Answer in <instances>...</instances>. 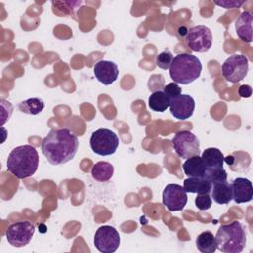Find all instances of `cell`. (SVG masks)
I'll list each match as a JSON object with an SVG mask.
<instances>
[{
    "mask_svg": "<svg viewBox=\"0 0 253 253\" xmlns=\"http://www.w3.org/2000/svg\"><path fill=\"white\" fill-rule=\"evenodd\" d=\"M79 142L76 134L68 128L51 129L42 139V152L52 165L64 164L75 156Z\"/></svg>",
    "mask_w": 253,
    "mask_h": 253,
    "instance_id": "1",
    "label": "cell"
},
{
    "mask_svg": "<svg viewBox=\"0 0 253 253\" xmlns=\"http://www.w3.org/2000/svg\"><path fill=\"white\" fill-rule=\"evenodd\" d=\"M39 166V154L30 144L15 147L8 155L7 170L18 179H25L35 174Z\"/></svg>",
    "mask_w": 253,
    "mask_h": 253,
    "instance_id": "2",
    "label": "cell"
},
{
    "mask_svg": "<svg viewBox=\"0 0 253 253\" xmlns=\"http://www.w3.org/2000/svg\"><path fill=\"white\" fill-rule=\"evenodd\" d=\"M202 72L200 59L190 53L177 54L169 68L171 79L177 84L187 85L197 80Z\"/></svg>",
    "mask_w": 253,
    "mask_h": 253,
    "instance_id": "3",
    "label": "cell"
},
{
    "mask_svg": "<svg viewBox=\"0 0 253 253\" xmlns=\"http://www.w3.org/2000/svg\"><path fill=\"white\" fill-rule=\"evenodd\" d=\"M214 237L216 248L224 253H239L246 245L245 228L237 220L220 225Z\"/></svg>",
    "mask_w": 253,
    "mask_h": 253,
    "instance_id": "4",
    "label": "cell"
},
{
    "mask_svg": "<svg viewBox=\"0 0 253 253\" xmlns=\"http://www.w3.org/2000/svg\"><path fill=\"white\" fill-rule=\"evenodd\" d=\"M120 139L118 135L108 128H99L95 130L90 137L91 149L98 155H112L118 149Z\"/></svg>",
    "mask_w": 253,
    "mask_h": 253,
    "instance_id": "5",
    "label": "cell"
},
{
    "mask_svg": "<svg viewBox=\"0 0 253 253\" xmlns=\"http://www.w3.org/2000/svg\"><path fill=\"white\" fill-rule=\"evenodd\" d=\"M248 67V58L245 55L232 54L222 63L221 73L226 81L237 83L245 78Z\"/></svg>",
    "mask_w": 253,
    "mask_h": 253,
    "instance_id": "6",
    "label": "cell"
},
{
    "mask_svg": "<svg viewBox=\"0 0 253 253\" xmlns=\"http://www.w3.org/2000/svg\"><path fill=\"white\" fill-rule=\"evenodd\" d=\"M172 145L177 155L184 159L200 154V141L190 130L177 132L172 139Z\"/></svg>",
    "mask_w": 253,
    "mask_h": 253,
    "instance_id": "7",
    "label": "cell"
},
{
    "mask_svg": "<svg viewBox=\"0 0 253 253\" xmlns=\"http://www.w3.org/2000/svg\"><path fill=\"white\" fill-rule=\"evenodd\" d=\"M35 225L29 220L14 222L6 229L7 241L14 247H24L30 243L35 233Z\"/></svg>",
    "mask_w": 253,
    "mask_h": 253,
    "instance_id": "8",
    "label": "cell"
},
{
    "mask_svg": "<svg viewBox=\"0 0 253 253\" xmlns=\"http://www.w3.org/2000/svg\"><path fill=\"white\" fill-rule=\"evenodd\" d=\"M186 42L193 51L207 52L212 44L211 31L204 25L194 26L188 30Z\"/></svg>",
    "mask_w": 253,
    "mask_h": 253,
    "instance_id": "9",
    "label": "cell"
},
{
    "mask_svg": "<svg viewBox=\"0 0 253 253\" xmlns=\"http://www.w3.org/2000/svg\"><path fill=\"white\" fill-rule=\"evenodd\" d=\"M120 242V234L113 226L103 225L95 232L94 245L100 252L113 253L118 249Z\"/></svg>",
    "mask_w": 253,
    "mask_h": 253,
    "instance_id": "10",
    "label": "cell"
},
{
    "mask_svg": "<svg viewBox=\"0 0 253 253\" xmlns=\"http://www.w3.org/2000/svg\"><path fill=\"white\" fill-rule=\"evenodd\" d=\"M162 202L170 211H182L187 202V192L181 185L168 184L162 193Z\"/></svg>",
    "mask_w": 253,
    "mask_h": 253,
    "instance_id": "11",
    "label": "cell"
},
{
    "mask_svg": "<svg viewBox=\"0 0 253 253\" xmlns=\"http://www.w3.org/2000/svg\"><path fill=\"white\" fill-rule=\"evenodd\" d=\"M172 116L177 120H187L193 116L195 110V101L190 95L181 94L169 103Z\"/></svg>",
    "mask_w": 253,
    "mask_h": 253,
    "instance_id": "12",
    "label": "cell"
},
{
    "mask_svg": "<svg viewBox=\"0 0 253 253\" xmlns=\"http://www.w3.org/2000/svg\"><path fill=\"white\" fill-rule=\"evenodd\" d=\"M95 77L104 85L113 84L119 76L118 65L110 60H99L93 68Z\"/></svg>",
    "mask_w": 253,
    "mask_h": 253,
    "instance_id": "13",
    "label": "cell"
},
{
    "mask_svg": "<svg viewBox=\"0 0 253 253\" xmlns=\"http://www.w3.org/2000/svg\"><path fill=\"white\" fill-rule=\"evenodd\" d=\"M231 185L232 200L237 204L248 203L253 198V187L250 180L246 178H235Z\"/></svg>",
    "mask_w": 253,
    "mask_h": 253,
    "instance_id": "14",
    "label": "cell"
},
{
    "mask_svg": "<svg viewBox=\"0 0 253 253\" xmlns=\"http://www.w3.org/2000/svg\"><path fill=\"white\" fill-rule=\"evenodd\" d=\"M252 22L253 14L248 11L242 12L235 20V30L238 38L250 43L252 42Z\"/></svg>",
    "mask_w": 253,
    "mask_h": 253,
    "instance_id": "15",
    "label": "cell"
},
{
    "mask_svg": "<svg viewBox=\"0 0 253 253\" xmlns=\"http://www.w3.org/2000/svg\"><path fill=\"white\" fill-rule=\"evenodd\" d=\"M211 197L218 205H226L232 200L231 185L227 181L211 184Z\"/></svg>",
    "mask_w": 253,
    "mask_h": 253,
    "instance_id": "16",
    "label": "cell"
},
{
    "mask_svg": "<svg viewBox=\"0 0 253 253\" xmlns=\"http://www.w3.org/2000/svg\"><path fill=\"white\" fill-rule=\"evenodd\" d=\"M184 190L187 193L197 194H211V183L206 177H189L184 180Z\"/></svg>",
    "mask_w": 253,
    "mask_h": 253,
    "instance_id": "17",
    "label": "cell"
},
{
    "mask_svg": "<svg viewBox=\"0 0 253 253\" xmlns=\"http://www.w3.org/2000/svg\"><path fill=\"white\" fill-rule=\"evenodd\" d=\"M202 159L206 166V170L217 169L223 167L224 156L222 152L215 147H209L202 153Z\"/></svg>",
    "mask_w": 253,
    "mask_h": 253,
    "instance_id": "18",
    "label": "cell"
},
{
    "mask_svg": "<svg viewBox=\"0 0 253 253\" xmlns=\"http://www.w3.org/2000/svg\"><path fill=\"white\" fill-rule=\"evenodd\" d=\"M184 173L189 177H204L206 174V166L200 155L192 156L182 165Z\"/></svg>",
    "mask_w": 253,
    "mask_h": 253,
    "instance_id": "19",
    "label": "cell"
},
{
    "mask_svg": "<svg viewBox=\"0 0 253 253\" xmlns=\"http://www.w3.org/2000/svg\"><path fill=\"white\" fill-rule=\"evenodd\" d=\"M91 175L98 182L109 181L114 175V166L109 162L99 161L92 167Z\"/></svg>",
    "mask_w": 253,
    "mask_h": 253,
    "instance_id": "20",
    "label": "cell"
},
{
    "mask_svg": "<svg viewBox=\"0 0 253 253\" xmlns=\"http://www.w3.org/2000/svg\"><path fill=\"white\" fill-rule=\"evenodd\" d=\"M196 245L198 250L202 253H213L216 248V240L213 234L207 230L198 235L196 239Z\"/></svg>",
    "mask_w": 253,
    "mask_h": 253,
    "instance_id": "21",
    "label": "cell"
},
{
    "mask_svg": "<svg viewBox=\"0 0 253 253\" xmlns=\"http://www.w3.org/2000/svg\"><path fill=\"white\" fill-rule=\"evenodd\" d=\"M169 99L165 96L163 91H154L148 98V107L155 112H164L169 108Z\"/></svg>",
    "mask_w": 253,
    "mask_h": 253,
    "instance_id": "22",
    "label": "cell"
},
{
    "mask_svg": "<svg viewBox=\"0 0 253 253\" xmlns=\"http://www.w3.org/2000/svg\"><path fill=\"white\" fill-rule=\"evenodd\" d=\"M43 108L44 102L40 98H30L19 104L20 111L29 115H38L43 110Z\"/></svg>",
    "mask_w": 253,
    "mask_h": 253,
    "instance_id": "23",
    "label": "cell"
},
{
    "mask_svg": "<svg viewBox=\"0 0 253 253\" xmlns=\"http://www.w3.org/2000/svg\"><path fill=\"white\" fill-rule=\"evenodd\" d=\"M173 58H174V56L171 53V51H169L168 49L163 50L156 56V65L158 67H160L161 69L167 70L170 68Z\"/></svg>",
    "mask_w": 253,
    "mask_h": 253,
    "instance_id": "24",
    "label": "cell"
},
{
    "mask_svg": "<svg viewBox=\"0 0 253 253\" xmlns=\"http://www.w3.org/2000/svg\"><path fill=\"white\" fill-rule=\"evenodd\" d=\"M205 176L211 181V183H215V182H222L227 180V173L226 171L222 168H217V169H211V170H206Z\"/></svg>",
    "mask_w": 253,
    "mask_h": 253,
    "instance_id": "25",
    "label": "cell"
},
{
    "mask_svg": "<svg viewBox=\"0 0 253 253\" xmlns=\"http://www.w3.org/2000/svg\"><path fill=\"white\" fill-rule=\"evenodd\" d=\"M212 200L211 194H198L195 199V205L200 211H207L211 207Z\"/></svg>",
    "mask_w": 253,
    "mask_h": 253,
    "instance_id": "26",
    "label": "cell"
},
{
    "mask_svg": "<svg viewBox=\"0 0 253 253\" xmlns=\"http://www.w3.org/2000/svg\"><path fill=\"white\" fill-rule=\"evenodd\" d=\"M163 93L169 99V101L182 94V88L175 82H171L163 87Z\"/></svg>",
    "mask_w": 253,
    "mask_h": 253,
    "instance_id": "27",
    "label": "cell"
},
{
    "mask_svg": "<svg viewBox=\"0 0 253 253\" xmlns=\"http://www.w3.org/2000/svg\"><path fill=\"white\" fill-rule=\"evenodd\" d=\"M213 3L217 6H220L225 9H233V8H239L241 5L245 3L244 0L238 1V0H222V1H213Z\"/></svg>",
    "mask_w": 253,
    "mask_h": 253,
    "instance_id": "28",
    "label": "cell"
},
{
    "mask_svg": "<svg viewBox=\"0 0 253 253\" xmlns=\"http://www.w3.org/2000/svg\"><path fill=\"white\" fill-rule=\"evenodd\" d=\"M238 94L242 98H249L252 94V88L250 85H241L238 89Z\"/></svg>",
    "mask_w": 253,
    "mask_h": 253,
    "instance_id": "29",
    "label": "cell"
},
{
    "mask_svg": "<svg viewBox=\"0 0 253 253\" xmlns=\"http://www.w3.org/2000/svg\"><path fill=\"white\" fill-rule=\"evenodd\" d=\"M178 33L180 36H187V33H188V29L186 27H180L179 30H178Z\"/></svg>",
    "mask_w": 253,
    "mask_h": 253,
    "instance_id": "30",
    "label": "cell"
}]
</instances>
